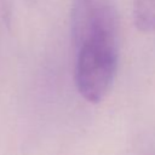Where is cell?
I'll list each match as a JSON object with an SVG mask.
<instances>
[{
    "label": "cell",
    "mask_w": 155,
    "mask_h": 155,
    "mask_svg": "<svg viewBox=\"0 0 155 155\" xmlns=\"http://www.w3.org/2000/svg\"><path fill=\"white\" fill-rule=\"evenodd\" d=\"M71 33L76 88L85 101L99 103L113 86L119 61L117 19L111 0H74Z\"/></svg>",
    "instance_id": "6da1fadb"
},
{
    "label": "cell",
    "mask_w": 155,
    "mask_h": 155,
    "mask_svg": "<svg viewBox=\"0 0 155 155\" xmlns=\"http://www.w3.org/2000/svg\"><path fill=\"white\" fill-rule=\"evenodd\" d=\"M133 16L136 25L143 31L155 30V0H134Z\"/></svg>",
    "instance_id": "7a4b0ae2"
}]
</instances>
